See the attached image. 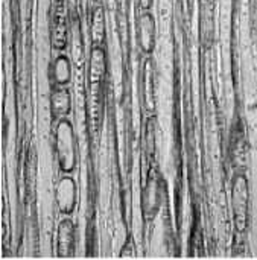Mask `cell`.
<instances>
[{
	"label": "cell",
	"mask_w": 257,
	"mask_h": 260,
	"mask_svg": "<svg viewBox=\"0 0 257 260\" xmlns=\"http://www.w3.org/2000/svg\"><path fill=\"white\" fill-rule=\"evenodd\" d=\"M53 148L59 171L62 174H73L78 166V142L75 128L67 117L58 119L55 125Z\"/></svg>",
	"instance_id": "6da1fadb"
},
{
	"label": "cell",
	"mask_w": 257,
	"mask_h": 260,
	"mask_svg": "<svg viewBox=\"0 0 257 260\" xmlns=\"http://www.w3.org/2000/svg\"><path fill=\"white\" fill-rule=\"evenodd\" d=\"M55 201L61 215L70 216L78 206V184L72 174H64L55 187Z\"/></svg>",
	"instance_id": "3957f363"
},
{
	"label": "cell",
	"mask_w": 257,
	"mask_h": 260,
	"mask_svg": "<svg viewBox=\"0 0 257 260\" xmlns=\"http://www.w3.org/2000/svg\"><path fill=\"white\" fill-rule=\"evenodd\" d=\"M107 75V52L104 46H93L90 52V72L88 81L91 87L99 85Z\"/></svg>",
	"instance_id": "52a82bcc"
},
{
	"label": "cell",
	"mask_w": 257,
	"mask_h": 260,
	"mask_svg": "<svg viewBox=\"0 0 257 260\" xmlns=\"http://www.w3.org/2000/svg\"><path fill=\"white\" fill-rule=\"evenodd\" d=\"M50 78L55 85L66 87L72 81V61L67 55L59 53L50 64Z\"/></svg>",
	"instance_id": "9c48e42d"
},
{
	"label": "cell",
	"mask_w": 257,
	"mask_h": 260,
	"mask_svg": "<svg viewBox=\"0 0 257 260\" xmlns=\"http://www.w3.org/2000/svg\"><path fill=\"white\" fill-rule=\"evenodd\" d=\"M72 111V94L66 87L55 85L50 91V113L56 119L67 117Z\"/></svg>",
	"instance_id": "ba28073f"
},
{
	"label": "cell",
	"mask_w": 257,
	"mask_h": 260,
	"mask_svg": "<svg viewBox=\"0 0 257 260\" xmlns=\"http://www.w3.org/2000/svg\"><path fill=\"white\" fill-rule=\"evenodd\" d=\"M248 181L244 175H236L232 183V204H233V218L236 230L244 233L248 227Z\"/></svg>",
	"instance_id": "7a4b0ae2"
},
{
	"label": "cell",
	"mask_w": 257,
	"mask_h": 260,
	"mask_svg": "<svg viewBox=\"0 0 257 260\" xmlns=\"http://www.w3.org/2000/svg\"><path fill=\"white\" fill-rule=\"evenodd\" d=\"M76 251V227L69 218L58 224L56 230V256L58 257H73Z\"/></svg>",
	"instance_id": "277c9868"
},
{
	"label": "cell",
	"mask_w": 257,
	"mask_h": 260,
	"mask_svg": "<svg viewBox=\"0 0 257 260\" xmlns=\"http://www.w3.org/2000/svg\"><path fill=\"white\" fill-rule=\"evenodd\" d=\"M160 207V186L157 175L151 174L148 177V183L143 193V204L142 209L146 215V219H152Z\"/></svg>",
	"instance_id": "30bf717a"
},
{
	"label": "cell",
	"mask_w": 257,
	"mask_h": 260,
	"mask_svg": "<svg viewBox=\"0 0 257 260\" xmlns=\"http://www.w3.org/2000/svg\"><path fill=\"white\" fill-rule=\"evenodd\" d=\"M155 20L149 11H143V14L139 18V26H137V40L140 50L145 55H151L155 49Z\"/></svg>",
	"instance_id": "8992f818"
},
{
	"label": "cell",
	"mask_w": 257,
	"mask_h": 260,
	"mask_svg": "<svg viewBox=\"0 0 257 260\" xmlns=\"http://www.w3.org/2000/svg\"><path fill=\"white\" fill-rule=\"evenodd\" d=\"M73 35H72V52H73V59L78 66H81V58L84 59V43H82V37L79 35V26L75 24L73 26Z\"/></svg>",
	"instance_id": "5bb4252c"
},
{
	"label": "cell",
	"mask_w": 257,
	"mask_h": 260,
	"mask_svg": "<svg viewBox=\"0 0 257 260\" xmlns=\"http://www.w3.org/2000/svg\"><path fill=\"white\" fill-rule=\"evenodd\" d=\"M91 41H93V46H104L107 41L105 14L101 6L94 8L91 14Z\"/></svg>",
	"instance_id": "8fae6325"
},
{
	"label": "cell",
	"mask_w": 257,
	"mask_h": 260,
	"mask_svg": "<svg viewBox=\"0 0 257 260\" xmlns=\"http://www.w3.org/2000/svg\"><path fill=\"white\" fill-rule=\"evenodd\" d=\"M139 5H140L142 11H149L154 5V0H139Z\"/></svg>",
	"instance_id": "2e32d148"
},
{
	"label": "cell",
	"mask_w": 257,
	"mask_h": 260,
	"mask_svg": "<svg viewBox=\"0 0 257 260\" xmlns=\"http://www.w3.org/2000/svg\"><path fill=\"white\" fill-rule=\"evenodd\" d=\"M67 37H69V27L66 18V6H64V0H56L52 17V32H50L52 46L58 50H64L67 47Z\"/></svg>",
	"instance_id": "5b68a950"
},
{
	"label": "cell",
	"mask_w": 257,
	"mask_h": 260,
	"mask_svg": "<svg viewBox=\"0 0 257 260\" xmlns=\"http://www.w3.org/2000/svg\"><path fill=\"white\" fill-rule=\"evenodd\" d=\"M119 257H120V259H131V257H136V247H134V242H133L131 238H128L126 242L123 244Z\"/></svg>",
	"instance_id": "9a60e30c"
},
{
	"label": "cell",
	"mask_w": 257,
	"mask_h": 260,
	"mask_svg": "<svg viewBox=\"0 0 257 260\" xmlns=\"http://www.w3.org/2000/svg\"><path fill=\"white\" fill-rule=\"evenodd\" d=\"M155 116H151L146 122L145 131V149L151 160L155 158Z\"/></svg>",
	"instance_id": "4fadbf2b"
},
{
	"label": "cell",
	"mask_w": 257,
	"mask_h": 260,
	"mask_svg": "<svg viewBox=\"0 0 257 260\" xmlns=\"http://www.w3.org/2000/svg\"><path fill=\"white\" fill-rule=\"evenodd\" d=\"M154 72H152V61L148 56L145 62V69H143V101L145 107L148 111H154L155 105V94H154Z\"/></svg>",
	"instance_id": "7c38bea8"
}]
</instances>
